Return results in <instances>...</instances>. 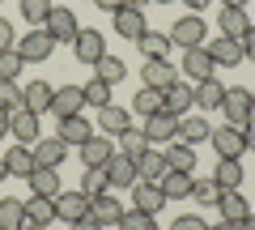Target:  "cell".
I'll use <instances>...</instances> for the list:
<instances>
[{"label":"cell","instance_id":"43","mask_svg":"<svg viewBox=\"0 0 255 230\" xmlns=\"http://www.w3.org/2000/svg\"><path fill=\"white\" fill-rule=\"evenodd\" d=\"M119 230H157V218L153 213H140V209H124Z\"/></svg>","mask_w":255,"mask_h":230},{"label":"cell","instance_id":"25","mask_svg":"<svg viewBox=\"0 0 255 230\" xmlns=\"http://www.w3.org/2000/svg\"><path fill=\"white\" fill-rule=\"evenodd\" d=\"M217 213H221V222H230V226H243V218L251 213V205H247V196L234 188V192H221Z\"/></svg>","mask_w":255,"mask_h":230},{"label":"cell","instance_id":"9","mask_svg":"<svg viewBox=\"0 0 255 230\" xmlns=\"http://www.w3.org/2000/svg\"><path fill=\"white\" fill-rule=\"evenodd\" d=\"M51 51H55V38L47 34L43 26H38V30H30L26 38H17V55L26 60V64H30V60H47Z\"/></svg>","mask_w":255,"mask_h":230},{"label":"cell","instance_id":"29","mask_svg":"<svg viewBox=\"0 0 255 230\" xmlns=\"http://www.w3.org/2000/svg\"><path fill=\"white\" fill-rule=\"evenodd\" d=\"M213 124L204 120V115H179V128H174V137L187 141V145H196V141H209Z\"/></svg>","mask_w":255,"mask_h":230},{"label":"cell","instance_id":"11","mask_svg":"<svg viewBox=\"0 0 255 230\" xmlns=\"http://www.w3.org/2000/svg\"><path fill=\"white\" fill-rule=\"evenodd\" d=\"M140 81H145L149 90H170V85L179 81V68H174L170 60H145V68H140Z\"/></svg>","mask_w":255,"mask_h":230},{"label":"cell","instance_id":"4","mask_svg":"<svg viewBox=\"0 0 255 230\" xmlns=\"http://www.w3.org/2000/svg\"><path fill=\"white\" fill-rule=\"evenodd\" d=\"M221 98H226V85H221L217 77H204V81L191 85V111H200V115L221 111Z\"/></svg>","mask_w":255,"mask_h":230},{"label":"cell","instance_id":"32","mask_svg":"<svg viewBox=\"0 0 255 230\" xmlns=\"http://www.w3.org/2000/svg\"><path fill=\"white\" fill-rule=\"evenodd\" d=\"M98 120H102V137H119V132H128L132 128V111H124V107H102L98 111Z\"/></svg>","mask_w":255,"mask_h":230},{"label":"cell","instance_id":"21","mask_svg":"<svg viewBox=\"0 0 255 230\" xmlns=\"http://www.w3.org/2000/svg\"><path fill=\"white\" fill-rule=\"evenodd\" d=\"M162 154H166V171H183V175H191V171H196V149H191L187 141L174 137Z\"/></svg>","mask_w":255,"mask_h":230},{"label":"cell","instance_id":"52","mask_svg":"<svg viewBox=\"0 0 255 230\" xmlns=\"http://www.w3.org/2000/svg\"><path fill=\"white\" fill-rule=\"evenodd\" d=\"M102 13H115V9H124V0H94Z\"/></svg>","mask_w":255,"mask_h":230},{"label":"cell","instance_id":"58","mask_svg":"<svg viewBox=\"0 0 255 230\" xmlns=\"http://www.w3.org/2000/svg\"><path fill=\"white\" fill-rule=\"evenodd\" d=\"M226 9H247V0H221Z\"/></svg>","mask_w":255,"mask_h":230},{"label":"cell","instance_id":"18","mask_svg":"<svg viewBox=\"0 0 255 230\" xmlns=\"http://www.w3.org/2000/svg\"><path fill=\"white\" fill-rule=\"evenodd\" d=\"M213 60H209V51H204V47H187V51H183V68L179 73L183 77H191V81H204V77H213Z\"/></svg>","mask_w":255,"mask_h":230},{"label":"cell","instance_id":"42","mask_svg":"<svg viewBox=\"0 0 255 230\" xmlns=\"http://www.w3.org/2000/svg\"><path fill=\"white\" fill-rule=\"evenodd\" d=\"M81 90H85V107H94V111L111 107V85H107V81H98V77H94V81H85Z\"/></svg>","mask_w":255,"mask_h":230},{"label":"cell","instance_id":"45","mask_svg":"<svg viewBox=\"0 0 255 230\" xmlns=\"http://www.w3.org/2000/svg\"><path fill=\"white\" fill-rule=\"evenodd\" d=\"M191 201H200V205H217V201H221L217 179H196V184H191Z\"/></svg>","mask_w":255,"mask_h":230},{"label":"cell","instance_id":"8","mask_svg":"<svg viewBox=\"0 0 255 230\" xmlns=\"http://www.w3.org/2000/svg\"><path fill=\"white\" fill-rule=\"evenodd\" d=\"M9 137H17V145H34V141L43 137V132H38V115L26 111V107L9 111Z\"/></svg>","mask_w":255,"mask_h":230},{"label":"cell","instance_id":"50","mask_svg":"<svg viewBox=\"0 0 255 230\" xmlns=\"http://www.w3.org/2000/svg\"><path fill=\"white\" fill-rule=\"evenodd\" d=\"M243 145H247V149H255V115L243 124Z\"/></svg>","mask_w":255,"mask_h":230},{"label":"cell","instance_id":"15","mask_svg":"<svg viewBox=\"0 0 255 230\" xmlns=\"http://www.w3.org/2000/svg\"><path fill=\"white\" fill-rule=\"evenodd\" d=\"M55 137H60L68 149H81L85 141L94 137V124L85 120V115H68V120H60V132H55Z\"/></svg>","mask_w":255,"mask_h":230},{"label":"cell","instance_id":"38","mask_svg":"<svg viewBox=\"0 0 255 230\" xmlns=\"http://www.w3.org/2000/svg\"><path fill=\"white\" fill-rule=\"evenodd\" d=\"M81 192L90 196H102V192H111V179H107V166H85V175H81Z\"/></svg>","mask_w":255,"mask_h":230},{"label":"cell","instance_id":"55","mask_svg":"<svg viewBox=\"0 0 255 230\" xmlns=\"http://www.w3.org/2000/svg\"><path fill=\"white\" fill-rule=\"evenodd\" d=\"M128 9H145V4H153V0H124Z\"/></svg>","mask_w":255,"mask_h":230},{"label":"cell","instance_id":"10","mask_svg":"<svg viewBox=\"0 0 255 230\" xmlns=\"http://www.w3.org/2000/svg\"><path fill=\"white\" fill-rule=\"evenodd\" d=\"M209 141H213V149H217L221 158H243V154H247V145H243V128H234V124H221V128H213Z\"/></svg>","mask_w":255,"mask_h":230},{"label":"cell","instance_id":"34","mask_svg":"<svg viewBox=\"0 0 255 230\" xmlns=\"http://www.w3.org/2000/svg\"><path fill=\"white\" fill-rule=\"evenodd\" d=\"M21 226H26V201L4 196L0 201V230H21Z\"/></svg>","mask_w":255,"mask_h":230},{"label":"cell","instance_id":"62","mask_svg":"<svg viewBox=\"0 0 255 230\" xmlns=\"http://www.w3.org/2000/svg\"><path fill=\"white\" fill-rule=\"evenodd\" d=\"M251 102H255V90H251Z\"/></svg>","mask_w":255,"mask_h":230},{"label":"cell","instance_id":"26","mask_svg":"<svg viewBox=\"0 0 255 230\" xmlns=\"http://www.w3.org/2000/svg\"><path fill=\"white\" fill-rule=\"evenodd\" d=\"M217 26H221V38L243 43V34L251 30V17H247V9H221L217 13Z\"/></svg>","mask_w":255,"mask_h":230},{"label":"cell","instance_id":"3","mask_svg":"<svg viewBox=\"0 0 255 230\" xmlns=\"http://www.w3.org/2000/svg\"><path fill=\"white\" fill-rule=\"evenodd\" d=\"M221 115H226V124H234V128H243L247 120L255 115V102H251V90H226V98H221Z\"/></svg>","mask_w":255,"mask_h":230},{"label":"cell","instance_id":"6","mask_svg":"<svg viewBox=\"0 0 255 230\" xmlns=\"http://www.w3.org/2000/svg\"><path fill=\"white\" fill-rule=\"evenodd\" d=\"M73 51H77V60H81V64H98L102 55H107V38H102V30H77V38H73Z\"/></svg>","mask_w":255,"mask_h":230},{"label":"cell","instance_id":"12","mask_svg":"<svg viewBox=\"0 0 255 230\" xmlns=\"http://www.w3.org/2000/svg\"><path fill=\"white\" fill-rule=\"evenodd\" d=\"M149 30V21H145V9H115V34L119 38H128V43H136L140 34Z\"/></svg>","mask_w":255,"mask_h":230},{"label":"cell","instance_id":"44","mask_svg":"<svg viewBox=\"0 0 255 230\" xmlns=\"http://www.w3.org/2000/svg\"><path fill=\"white\" fill-rule=\"evenodd\" d=\"M47 13H51V0H21V17H26L34 30L47 21Z\"/></svg>","mask_w":255,"mask_h":230},{"label":"cell","instance_id":"24","mask_svg":"<svg viewBox=\"0 0 255 230\" xmlns=\"http://www.w3.org/2000/svg\"><path fill=\"white\" fill-rule=\"evenodd\" d=\"M77 154H81V162H85V166H107L111 158H115V145H111V141L102 137V132H94V137L85 141V145L77 149Z\"/></svg>","mask_w":255,"mask_h":230},{"label":"cell","instance_id":"46","mask_svg":"<svg viewBox=\"0 0 255 230\" xmlns=\"http://www.w3.org/2000/svg\"><path fill=\"white\" fill-rule=\"evenodd\" d=\"M17 107H21V85L0 81V111H17Z\"/></svg>","mask_w":255,"mask_h":230},{"label":"cell","instance_id":"57","mask_svg":"<svg viewBox=\"0 0 255 230\" xmlns=\"http://www.w3.org/2000/svg\"><path fill=\"white\" fill-rule=\"evenodd\" d=\"M238 230H255V213H247V218H243V226H238Z\"/></svg>","mask_w":255,"mask_h":230},{"label":"cell","instance_id":"48","mask_svg":"<svg viewBox=\"0 0 255 230\" xmlns=\"http://www.w3.org/2000/svg\"><path fill=\"white\" fill-rule=\"evenodd\" d=\"M4 47H17V34H13V26L4 17H0V51H4Z\"/></svg>","mask_w":255,"mask_h":230},{"label":"cell","instance_id":"23","mask_svg":"<svg viewBox=\"0 0 255 230\" xmlns=\"http://www.w3.org/2000/svg\"><path fill=\"white\" fill-rule=\"evenodd\" d=\"M26 184H30V192L34 196H60L64 188H60V175H55V166H34V171H30L26 175Z\"/></svg>","mask_w":255,"mask_h":230},{"label":"cell","instance_id":"36","mask_svg":"<svg viewBox=\"0 0 255 230\" xmlns=\"http://www.w3.org/2000/svg\"><path fill=\"white\" fill-rule=\"evenodd\" d=\"M4 166H9V175H21V179H26L30 171H34V149H30V145L4 149Z\"/></svg>","mask_w":255,"mask_h":230},{"label":"cell","instance_id":"54","mask_svg":"<svg viewBox=\"0 0 255 230\" xmlns=\"http://www.w3.org/2000/svg\"><path fill=\"white\" fill-rule=\"evenodd\" d=\"M9 137V111H0V141Z\"/></svg>","mask_w":255,"mask_h":230},{"label":"cell","instance_id":"53","mask_svg":"<svg viewBox=\"0 0 255 230\" xmlns=\"http://www.w3.org/2000/svg\"><path fill=\"white\" fill-rule=\"evenodd\" d=\"M183 4H187L191 13H204V9H209V4H213V0H183Z\"/></svg>","mask_w":255,"mask_h":230},{"label":"cell","instance_id":"1","mask_svg":"<svg viewBox=\"0 0 255 230\" xmlns=\"http://www.w3.org/2000/svg\"><path fill=\"white\" fill-rule=\"evenodd\" d=\"M170 43H174V47H183V51H187V47H204V43H209L204 17H200V13H183V17L170 26Z\"/></svg>","mask_w":255,"mask_h":230},{"label":"cell","instance_id":"13","mask_svg":"<svg viewBox=\"0 0 255 230\" xmlns=\"http://www.w3.org/2000/svg\"><path fill=\"white\" fill-rule=\"evenodd\" d=\"M132 209H140V213H162L166 209V196H162V188L157 184H145V179H136L132 184Z\"/></svg>","mask_w":255,"mask_h":230},{"label":"cell","instance_id":"30","mask_svg":"<svg viewBox=\"0 0 255 230\" xmlns=\"http://www.w3.org/2000/svg\"><path fill=\"white\" fill-rule=\"evenodd\" d=\"M191 184H196V179L183 175V171H166V175L157 179V188H162L166 201H187V196H191Z\"/></svg>","mask_w":255,"mask_h":230},{"label":"cell","instance_id":"22","mask_svg":"<svg viewBox=\"0 0 255 230\" xmlns=\"http://www.w3.org/2000/svg\"><path fill=\"white\" fill-rule=\"evenodd\" d=\"M30 149H34V166H60L68 158V145L60 137H38Z\"/></svg>","mask_w":255,"mask_h":230},{"label":"cell","instance_id":"51","mask_svg":"<svg viewBox=\"0 0 255 230\" xmlns=\"http://www.w3.org/2000/svg\"><path fill=\"white\" fill-rule=\"evenodd\" d=\"M68 230H102L94 218H81V222H68Z\"/></svg>","mask_w":255,"mask_h":230},{"label":"cell","instance_id":"41","mask_svg":"<svg viewBox=\"0 0 255 230\" xmlns=\"http://www.w3.org/2000/svg\"><path fill=\"white\" fill-rule=\"evenodd\" d=\"M21 68H26V60L17 55V47H4L0 51V81H17Z\"/></svg>","mask_w":255,"mask_h":230},{"label":"cell","instance_id":"31","mask_svg":"<svg viewBox=\"0 0 255 230\" xmlns=\"http://www.w3.org/2000/svg\"><path fill=\"white\" fill-rule=\"evenodd\" d=\"M51 85L47 81H30L26 90H21V107L26 111H34V115H43V111H51Z\"/></svg>","mask_w":255,"mask_h":230},{"label":"cell","instance_id":"20","mask_svg":"<svg viewBox=\"0 0 255 230\" xmlns=\"http://www.w3.org/2000/svg\"><path fill=\"white\" fill-rule=\"evenodd\" d=\"M107 179H111V192H115V188H132L136 184V162L115 149V158L107 162Z\"/></svg>","mask_w":255,"mask_h":230},{"label":"cell","instance_id":"37","mask_svg":"<svg viewBox=\"0 0 255 230\" xmlns=\"http://www.w3.org/2000/svg\"><path fill=\"white\" fill-rule=\"evenodd\" d=\"M94 77H98V81H107V85H115V81H124V77H128V64L119 60V55L107 51L98 64H94Z\"/></svg>","mask_w":255,"mask_h":230},{"label":"cell","instance_id":"14","mask_svg":"<svg viewBox=\"0 0 255 230\" xmlns=\"http://www.w3.org/2000/svg\"><path fill=\"white\" fill-rule=\"evenodd\" d=\"M174 128H179V120L166 115V111H157V115H145V128H140V132L149 137V145H170Z\"/></svg>","mask_w":255,"mask_h":230},{"label":"cell","instance_id":"19","mask_svg":"<svg viewBox=\"0 0 255 230\" xmlns=\"http://www.w3.org/2000/svg\"><path fill=\"white\" fill-rule=\"evenodd\" d=\"M162 111L166 115H191V85L187 81H174L170 90H162Z\"/></svg>","mask_w":255,"mask_h":230},{"label":"cell","instance_id":"59","mask_svg":"<svg viewBox=\"0 0 255 230\" xmlns=\"http://www.w3.org/2000/svg\"><path fill=\"white\" fill-rule=\"evenodd\" d=\"M4 179H9V166H4V158H0V184H4Z\"/></svg>","mask_w":255,"mask_h":230},{"label":"cell","instance_id":"33","mask_svg":"<svg viewBox=\"0 0 255 230\" xmlns=\"http://www.w3.org/2000/svg\"><path fill=\"white\" fill-rule=\"evenodd\" d=\"M136 47L145 51V60H170V34H157V30H145L136 38Z\"/></svg>","mask_w":255,"mask_h":230},{"label":"cell","instance_id":"27","mask_svg":"<svg viewBox=\"0 0 255 230\" xmlns=\"http://www.w3.org/2000/svg\"><path fill=\"white\" fill-rule=\"evenodd\" d=\"M162 175H166V154H162V149H153V145H149L145 154L136 158V179H145V184H157Z\"/></svg>","mask_w":255,"mask_h":230},{"label":"cell","instance_id":"5","mask_svg":"<svg viewBox=\"0 0 255 230\" xmlns=\"http://www.w3.org/2000/svg\"><path fill=\"white\" fill-rule=\"evenodd\" d=\"M81 111H85V90L81 85L68 81V85H60L51 94V115L55 120H68V115H81Z\"/></svg>","mask_w":255,"mask_h":230},{"label":"cell","instance_id":"7","mask_svg":"<svg viewBox=\"0 0 255 230\" xmlns=\"http://www.w3.org/2000/svg\"><path fill=\"white\" fill-rule=\"evenodd\" d=\"M90 196L81 192V188H77V192H60L55 196V218L64 222V226H68V222H81V218H90Z\"/></svg>","mask_w":255,"mask_h":230},{"label":"cell","instance_id":"60","mask_svg":"<svg viewBox=\"0 0 255 230\" xmlns=\"http://www.w3.org/2000/svg\"><path fill=\"white\" fill-rule=\"evenodd\" d=\"M21 230H47V226H30V222H26V226H21Z\"/></svg>","mask_w":255,"mask_h":230},{"label":"cell","instance_id":"56","mask_svg":"<svg viewBox=\"0 0 255 230\" xmlns=\"http://www.w3.org/2000/svg\"><path fill=\"white\" fill-rule=\"evenodd\" d=\"M209 230H238V226H230V222H209Z\"/></svg>","mask_w":255,"mask_h":230},{"label":"cell","instance_id":"28","mask_svg":"<svg viewBox=\"0 0 255 230\" xmlns=\"http://www.w3.org/2000/svg\"><path fill=\"white\" fill-rule=\"evenodd\" d=\"M213 179H217V188H221V192H234V188H243L247 171H243V162H238V158H221V162H217V171H213Z\"/></svg>","mask_w":255,"mask_h":230},{"label":"cell","instance_id":"16","mask_svg":"<svg viewBox=\"0 0 255 230\" xmlns=\"http://www.w3.org/2000/svg\"><path fill=\"white\" fill-rule=\"evenodd\" d=\"M90 218L98 222V226H119V218H124V201H119L115 192H102V196H94V205H90Z\"/></svg>","mask_w":255,"mask_h":230},{"label":"cell","instance_id":"40","mask_svg":"<svg viewBox=\"0 0 255 230\" xmlns=\"http://www.w3.org/2000/svg\"><path fill=\"white\" fill-rule=\"evenodd\" d=\"M132 111H136V115H157V111H162V90H149V85H140L136 98H132Z\"/></svg>","mask_w":255,"mask_h":230},{"label":"cell","instance_id":"49","mask_svg":"<svg viewBox=\"0 0 255 230\" xmlns=\"http://www.w3.org/2000/svg\"><path fill=\"white\" fill-rule=\"evenodd\" d=\"M243 60H255V21H251V30L243 34Z\"/></svg>","mask_w":255,"mask_h":230},{"label":"cell","instance_id":"39","mask_svg":"<svg viewBox=\"0 0 255 230\" xmlns=\"http://www.w3.org/2000/svg\"><path fill=\"white\" fill-rule=\"evenodd\" d=\"M115 149H119V154H128L132 162H136V158L149 149V137H145V132H136V128H128V132H119V145H115Z\"/></svg>","mask_w":255,"mask_h":230},{"label":"cell","instance_id":"47","mask_svg":"<svg viewBox=\"0 0 255 230\" xmlns=\"http://www.w3.org/2000/svg\"><path fill=\"white\" fill-rule=\"evenodd\" d=\"M170 230H209V222H204L200 213H183V218L170 222Z\"/></svg>","mask_w":255,"mask_h":230},{"label":"cell","instance_id":"35","mask_svg":"<svg viewBox=\"0 0 255 230\" xmlns=\"http://www.w3.org/2000/svg\"><path fill=\"white\" fill-rule=\"evenodd\" d=\"M26 222H30V226H47V222H55V201H51V196H30V201H26Z\"/></svg>","mask_w":255,"mask_h":230},{"label":"cell","instance_id":"61","mask_svg":"<svg viewBox=\"0 0 255 230\" xmlns=\"http://www.w3.org/2000/svg\"><path fill=\"white\" fill-rule=\"evenodd\" d=\"M153 4H174V0H153Z\"/></svg>","mask_w":255,"mask_h":230},{"label":"cell","instance_id":"2","mask_svg":"<svg viewBox=\"0 0 255 230\" xmlns=\"http://www.w3.org/2000/svg\"><path fill=\"white\" fill-rule=\"evenodd\" d=\"M43 30H47L51 38H55V43H73V38H77V30H81V26H77V13L68 9V4H51V13H47Z\"/></svg>","mask_w":255,"mask_h":230},{"label":"cell","instance_id":"17","mask_svg":"<svg viewBox=\"0 0 255 230\" xmlns=\"http://www.w3.org/2000/svg\"><path fill=\"white\" fill-rule=\"evenodd\" d=\"M204 51H209V60L217 68H234L238 60H243V43H234V38H209Z\"/></svg>","mask_w":255,"mask_h":230}]
</instances>
